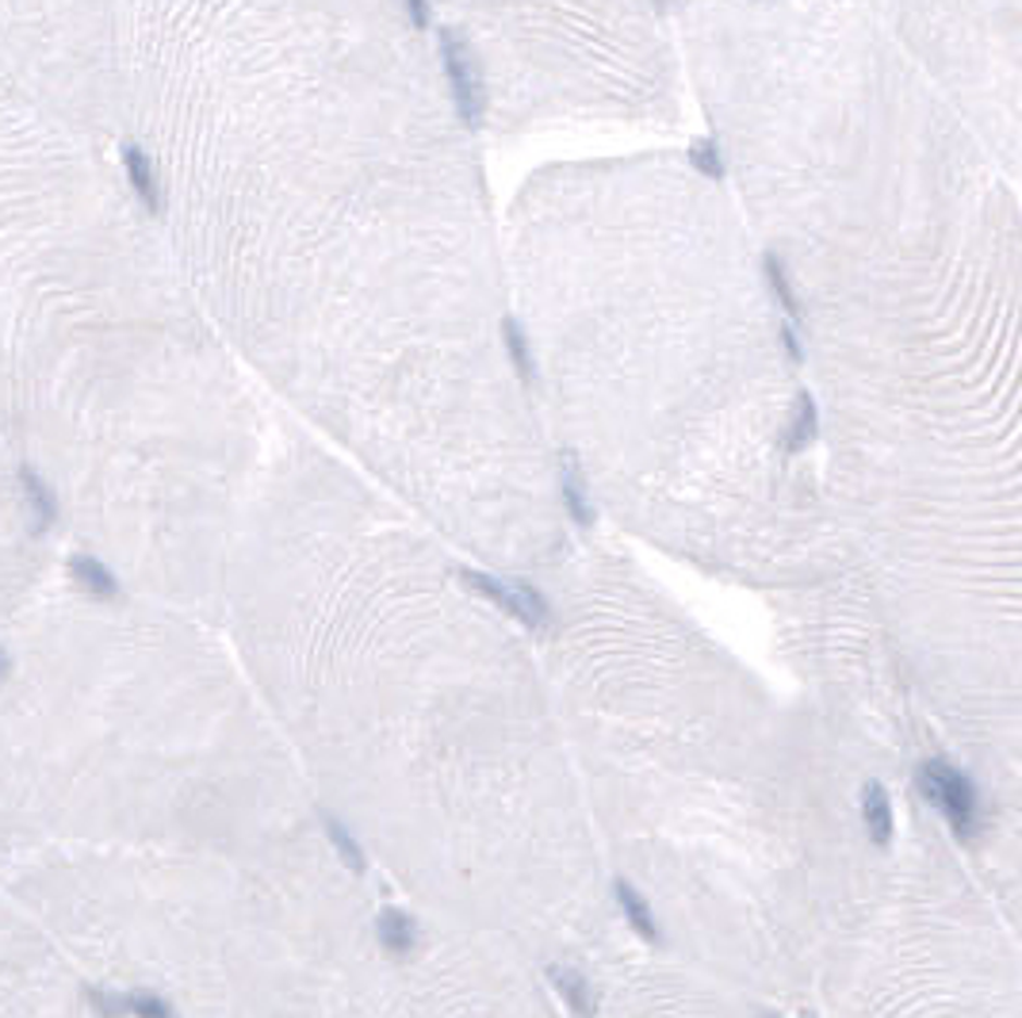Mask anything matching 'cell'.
<instances>
[{
    "label": "cell",
    "instance_id": "e0dca14e",
    "mask_svg": "<svg viewBox=\"0 0 1022 1018\" xmlns=\"http://www.w3.org/2000/svg\"><path fill=\"white\" fill-rule=\"evenodd\" d=\"M127 1015H135V1018H176L173 1007L153 992H131L127 995Z\"/></svg>",
    "mask_w": 1022,
    "mask_h": 1018
},
{
    "label": "cell",
    "instance_id": "5b68a950",
    "mask_svg": "<svg viewBox=\"0 0 1022 1018\" xmlns=\"http://www.w3.org/2000/svg\"><path fill=\"white\" fill-rule=\"evenodd\" d=\"M762 276H766V287H769V295H774V302L781 307L785 322H792V326H804V322H809V311H804L801 291H797L789 269H785V261L774 253V249H766V253H762Z\"/></svg>",
    "mask_w": 1022,
    "mask_h": 1018
},
{
    "label": "cell",
    "instance_id": "d6986e66",
    "mask_svg": "<svg viewBox=\"0 0 1022 1018\" xmlns=\"http://www.w3.org/2000/svg\"><path fill=\"white\" fill-rule=\"evenodd\" d=\"M406 12H410V24L421 27V32H426L429 20H433V12H429V0H406Z\"/></svg>",
    "mask_w": 1022,
    "mask_h": 1018
},
{
    "label": "cell",
    "instance_id": "6da1fadb",
    "mask_svg": "<svg viewBox=\"0 0 1022 1018\" xmlns=\"http://www.w3.org/2000/svg\"><path fill=\"white\" fill-rule=\"evenodd\" d=\"M915 781H920V793L946 816L953 835L965 839V843H973V839L981 835V828H984L981 796H976L973 781H969L958 766L943 762V758H927V762H920V770H915Z\"/></svg>",
    "mask_w": 1022,
    "mask_h": 1018
},
{
    "label": "cell",
    "instance_id": "277c9868",
    "mask_svg": "<svg viewBox=\"0 0 1022 1018\" xmlns=\"http://www.w3.org/2000/svg\"><path fill=\"white\" fill-rule=\"evenodd\" d=\"M820 437V406L812 398V390H797L789 406V418L781 425V452L785 456H801L812 440Z\"/></svg>",
    "mask_w": 1022,
    "mask_h": 1018
},
{
    "label": "cell",
    "instance_id": "9c48e42d",
    "mask_svg": "<svg viewBox=\"0 0 1022 1018\" xmlns=\"http://www.w3.org/2000/svg\"><path fill=\"white\" fill-rule=\"evenodd\" d=\"M547 980H552V988L563 995V1003H567L575 1015H579V1018H594L598 1003H594V992H590V984H587V977H582V972L567 969V965H552V969H547Z\"/></svg>",
    "mask_w": 1022,
    "mask_h": 1018
},
{
    "label": "cell",
    "instance_id": "7c38bea8",
    "mask_svg": "<svg viewBox=\"0 0 1022 1018\" xmlns=\"http://www.w3.org/2000/svg\"><path fill=\"white\" fill-rule=\"evenodd\" d=\"M613 892H617V904H620V911H625L628 927H632L640 939L658 942V927H655V915H651L648 899H643L628 881H617V884H613Z\"/></svg>",
    "mask_w": 1022,
    "mask_h": 1018
},
{
    "label": "cell",
    "instance_id": "8992f818",
    "mask_svg": "<svg viewBox=\"0 0 1022 1018\" xmlns=\"http://www.w3.org/2000/svg\"><path fill=\"white\" fill-rule=\"evenodd\" d=\"M559 491H563V506H567L575 525H582V529L594 525V501H590V491H587V475H582L579 460H575L571 452H563Z\"/></svg>",
    "mask_w": 1022,
    "mask_h": 1018
},
{
    "label": "cell",
    "instance_id": "5bb4252c",
    "mask_svg": "<svg viewBox=\"0 0 1022 1018\" xmlns=\"http://www.w3.org/2000/svg\"><path fill=\"white\" fill-rule=\"evenodd\" d=\"M686 161H690V169L701 181H724V176H728V165H724V153L716 138H693V142L686 146Z\"/></svg>",
    "mask_w": 1022,
    "mask_h": 1018
},
{
    "label": "cell",
    "instance_id": "44dd1931",
    "mask_svg": "<svg viewBox=\"0 0 1022 1018\" xmlns=\"http://www.w3.org/2000/svg\"><path fill=\"white\" fill-rule=\"evenodd\" d=\"M804 1018H812V1015H804Z\"/></svg>",
    "mask_w": 1022,
    "mask_h": 1018
},
{
    "label": "cell",
    "instance_id": "30bf717a",
    "mask_svg": "<svg viewBox=\"0 0 1022 1018\" xmlns=\"http://www.w3.org/2000/svg\"><path fill=\"white\" fill-rule=\"evenodd\" d=\"M123 169H127L135 196L143 199L150 211H161V188H158V173H153L150 158H146L138 146H123Z\"/></svg>",
    "mask_w": 1022,
    "mask_h": 1018
},
{
    "label": "cell",
    "instance_id": "ba28073f",
    "mask_svg": "<svg viewBox=\"0 0 1022 1018\" xmlns=\"http://www.w3.org/2000/svg\"><path fill=\"white\" fill-rule=\"evenodd\" d=\"M862 820L873 843L888 846V839H892V800H888L881 781H870V785L862 789Z\"/></svg>",
    "mask_w": 1022,
    "mask_h": 1018
},
{
    "label": "cell",
    "instance_id": "7a4b0ae2",
    "mask_svg": "<svg viewBox=\"0 0 1022 1018\" xmlns=\"http://www.w3.org/2000/svg\"><path fill=\"white\" fill-rule=\"evenodd\" d=\"M441 58H444V77H448L452 88V104L460 112V120L468 127H479L487 115V88H483V73H479V62L471 54V47L452 32V27H441Z\"/></svg>",
    "mask_w": 1022,
    "mask_h": 1018
},
{
    "label": "cell",
    "instance_id": "8fae6325",
    "mask_svg": "<svg viewBox=\"0 0 1022 1018\" xmlns=\"http://www.w3.org/2000/svg\"><path fill=\"white\" fill-rule=\"evenodd\" d=\"M70 574H73V582L85 589V594L100 597V601H111V597L120 594V582H115V574H111L108 567H103L100 559H93V556H73L70 559Z\"/></svg>",
    "mask_w": 1022,
    "mask_h": 1018
},
{
    "label": "cell",
    "instance_id": "3957f363",
    "mask_svg": "<svg viewBox=\"0 0 1022 1018\" xmlns=\"http://www.w3.org/2000/svg\"><path fill=\"white\" fill-rule=\"evenodd\" d=\"M460 579L468 582L476 594H483L487 601L506 609L514 621L529 624V629H547V621H552V605H547L544 594H540L537 586H529V582H506L483 571H460Z\"/></svg>",
    "mask_w": 1022,
    "mask_h": 1018
},
{
    "label": "cell",
    "instance_id": "2e32d148",
    "mask_svg": "<svg viewBox=\"0 0 1022 1018\" xmlns=\"http://www.w3.org/2000/svg\"><path fill=\"white\" fill-rule=\"evenodd\" d=\"M322 828H325V835H330V843H333V851H337V858L345 861V866H349L353 873H360V869H365V851H360L357 835H353V831L345 828L341 820H333L330 811L322 816Z\"/></svg>",
    "mask_w": 1022,
    "mask_h": 1018
},
{
    "label": "cell",
    "instance_id": "9a60e30c",
    "mask_svg": "<svg viewBox=\"0 0 1022 1018\" xmlns=\"http://www.w3.org/2000/svg\"><path fill=\"white\" fill-rule=\"evenodd\" d=\"M20 479H24L27 501H32L35 518H39V529H42V533H47V529L54 525V518H58L54 491H50V486L42 483V475H39V471H32V468H24V471H20Z\"/></svg>",
    "mask_w": 1022,
    "mask_h": 1018
},
{
    "label": "cell",
    "instance_id": "ffe728a7",
    "mask_svg": "<svg viewBox=\"0 0 1022 1018\" xmlns=\"http://www.w3.org/2000/svg\"><path fill=\"white\" fill-rule=\"evenodd\" d=\"M9 674V655H4V647H0V678Z\"/></svg>",
    "mask_w": 1022,
    "mask_h": 1018
},
{
    "label": "cell",
    "instance_id": "52a82bcc",
    "mask_svg": "<svg viewBox=\"0 0 1022 1018\" xmlns=\"http://www.w3.org/2000/svg\"><path fill=\"white\" fill-rule=\"evenodd\" d=\"M375 934H380V946L387 949L391 957H406L418 946V927H414L410 915L398 911V907H387V911L375 919Z\"/></svg>",
    "mask_w": 1022,
    "mask_h": 1018
},
{
    "label": "cell",
    "instance_id": "4fadbf2b",
    "mask_svg": "<svg viewBox=\"0 0 1022 1018\" xmlns=\"http://www.w3.org/2000/svg\"><path fill=\"white\" fill-rule=\"evenodd\" d=\"M502 345H506L514 372L521 375L525 383H532V375H537V360H532V345H529V337H525V330L517 319H502Z\"/></svg>",
    "mask_w": 1022,
    "mask_h": 1018
},
{
    "label": "cell",
    "instance_id": "ac0fdd59",
    "mask_svg": "<svg viewBox=\"0 0 1022 1018\" xmlns=\"http://www.w3.org/2000/svg\"><path fill=\"white\" fill-rule=\"evenodd\" d=\"M88 1003H93L103 1018L127 1015V995H111V992H103V988H88Z\"/></svg>",
    "mask_w": 1022,
    "mask_h": 1018
}]
</instances>
